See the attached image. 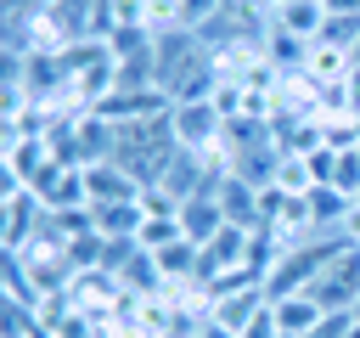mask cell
<instances>
[{"label": "cell", "instance_id": "cell-1", "mask_svg": "<svg viewBox=\"0 0 360 338\" xmlns=\"http://www.w3.org/2000/svg\"><path fill=\"white\" fill-rule=\"evenodd\" d=\"M214 84H219V68H214V51L202 45V34H191V28L158 34V90L169 101H202V96H214Z\"/></svg>", "mask_w": 360, "mask_h": 338}, {"label": "cell", "instance_id": "cell-2", "mask_svg": "<svg viewBox=\"0 0 360 338\" xmlns=\"http://www.w3.org/2000/svg\"><path fill=\"white\" fill-rule=\"evenodd\" d=\"M174 152H180V135H174L169 113L163 118H124V124H112V163L124 175H135L141 192H152L169 175Z\"/></svg>", "mask_w": 360, "mask_h": 338}, {"label": "cell", "instance_id": "cell-3", "mask_svg": "<svg viewBox=\"0 0 360 338\" xmlns=\"http://www.w3.org/2000/svg\"><path fill=\"white\" fill-rule=\"evenodd\" d=\"M343 242H349V237L338 231V237H321V242H298V248H287V254H281V259L264 270V293H270V299H287V293H309Z\"/></svg>", "mask_w": 360, "mask_h": 338}, {"label": "cell", "instance_id": "cell-4", "mask_svg": "<svg viewBox=\"0 0 360 338\" xmlns=\"http://www.w3.org/2000/svg\"><path fill=\"white\" fill-rule=\"evenodd\" d=\"M309 293H315V304H321V310H354V304H360V248H354V242H343Z\"/></svg>", "mask_w": 360, "mask_h": 338}, {"label": "cell", "instance_id": "cell-5", "mask_svg": "<svg viewBox=\"0 0 360 338\" xmlns=\"http://www.w3.org/2000/svg\"><path fill=\"white\" fill-rule=\"evenodd\" d=\"M169 124H174L180 146H191V152H202L208 141L225 135V113L214 107V96H202V101H174V107H169Z\"/></svg>", "mask_w": 360, "mask_h": 338}, {"label": "cell", "instance_id": "cell-6", "mask_svg": "<svg viewBox=\"0 0 360 338\" xmlns=\"http://www.w3.org/2000/svg\"><path fill=\"white\" fill-rule=\"evenodd\" d=\"M225 225H231V220H225V208H219V197H214V192H197V197H186V203H180V231H186L197 248H208Z\"/></svg>", "mask_w": 360, "mask_h": 338}, {"label": "cell", "instance_id": "cell-7", "mask_svg": "<svg viewBox=\"0 0 360 338\" xmlns=\"http://www.w3.org/2000/svg\"><path fill=\"white\" fill-rule=\"evenodd\" d=\"M84 192H90V203H135V197H141L135 175H124L112 158H101V163H84Z\"/></svg>", "mask_w": 360, "mask_h": 338}, {"label": "cell", "instance_id": "cell-8", "mask_svg": "<svg viewBox=\"0 0 360 338\" xmlns=\"http://www.w3.org/2000/svg\"><path fill=\"white\" fill-rule=\"evenodd\" d=\"M90 225L101 242H135L141 231V197L135 203H90Z\"/></svg>", "mask_w": 360, "mask_h": 338}, {"label": "cell", "instance_id": "cell-9", "mask_svg": "<svg viewBox=\"0 0 360 338\" xmlns=\"http://www.w3.org/2000/svg\"><path fill=\"white\" fill-rule=\"evenodd\" d=\"M304 208H309V225H315V231H321V225H326V231H332V225L343 231V220H349L354 197H349L343 186H315V192L304 197Z\"/></svg>", "mask_w": 360, "mask_h": 338}, {"label": "cell", "instance_id": "cell-10", "mask_svg": "<svg viewBox=\"0 0 360 338\" xmlns=\"http://www.w3.org/2000/svg\"><path fill=\"white\" fill-rule=\"evenodd\" d=\"M270 310H276V327L281 332H315V321L326 315L321 304H315V293H287V299H270Z\"/></svg>", "mask_w": 360, "mask_h": 338}, {"label": "cell", "instance_id": "cell-11", "mask_svg": "<svg viewBox=\"0 0 360 338\" xmlns=\"http://www.w3.org/2000/svg\"><path fill=\"white\" fill-rule=\"evenodd\" d=\"M276 28H287V34H298V39H321V28H326V0H287V6L276 11Z\"/></svg>", "mask_w": 360, "mask_h": 338}, {"label": "cell", "instance_id": "cell-12", "mask_svg": "<svg viewBox=\"0 0 360 338\" xmlns=\"http://www.w3.org/2000/svg\"><path fill=\"white\" fill-rule=\"evenodd\" d=\"M236 338H276V310L264 304V310H259V315H253V321H248Z\"/></svg>", "mask_w": 360, "mask_h": 338}, {"label": "cell", "instance_id": "cell-13", "mask_svg": "<svg viewBox=\"0 0 360 338\" xmlns=\"http://www.w3.org/2000/svg\"><path fill=\"white\" fill-rule=\"evenodd\" d=\"M197 338H236V332H231V327H219V321H214V315H208V321H202V327H197Z\"/></svg>", "mask_w": 360, "mask_h": 338}, {"label": "cell", "instance_id": "cell-14", "mask_svg": "<svg viewBox=\"0 0 360 338\" xmlns=\"http://www.w3.org/2000/svg\"><path fill=\"white\" fill-rule=\"evenodd\" d=\"M343 237H349V242H354V248H360V203H354V208H349V220H343Z\"/></svg>", "mask_w": 360, "mask_h": 338}, {"label": "cell", "instance_id": "cell-15", "mask_svg": "<svg viewBox=\"0 0 360 338\" xmlns=\"http://www.w3.org/2000/svg\"><path fill=\"white\" fill-rule=\"evenodd\" d=\"M248 6H253V11H259V17H276V11H281V6H287V0H248Z\"/></svg>", "mask_w": 360, "mask_h": 338}]
</instances>
